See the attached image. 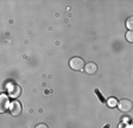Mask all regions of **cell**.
<instances>
[{
    "label": "cell",
    "mask_w": 133,
    "mask_h": 128,
    "mask_svg": "<svg viewBox=\"0 0 133 128\" xmlns=\"http://www.w3.org/2000/svg\"><path fill=\"white\" fill-rule=\"evenodd\" d=\"M36 128H49V127H48L45 123H39V125L36 126Z\"/></svg>",
    "instance_id": "10"
},
{
    "label": "cell",
    "mask_w": 133,
    "mask_h": 128,
    "mask_svg": "<svg viewBox=\"0 0 133 128\" xmlns=\"http://www.w3.org/2000/svg\"><path fill=\"white\" fill-rule=\"evenodd\" d=\"M126 39H127V42L133 43V31H127L126 32Z\"/></svg>",
    "instance_id": "9"
},
{
    "label": "cell",
    "mask_w": 133,
    "mask_h": 128,
    "mask_svg": "<svg viewBox=\"0 0 133 128\" xmlns=\"http://www.w3.org/2000/svg\"><path fill=\"white\" fill-rule=\"evenodd\" d=\"M84 71H86L87 74H89V75H91V74H95L97 71L96 63H94V62H88V63L84 65Z\"/></svg>",
    "instance_id": "6"
},
{
    "label": "cell",
    "mask_w": 133,
    "mask_h": 128,
    "mask_svg": "<svg viewBox=\"0 0 133 128\" xmlns=\"http://www.w3.org/2000/svg\"><path fill=\"white\" fill-rule=\"evenodd\" d=\"M7 94L12 98H18L22 94V88H20V86H18L16 83H11L7 88Z\"/></svg>",
    "instance_id": "1"
},
{
    "label": "cell",
    "mask_w": 133,
    "mask_h": 128,
    "mask_svg": "<svg viewBox=\"0 0 133 128\" xmlns=\"http://www.w3.org/2000/svg\"><path fill=\"white\" fill-rule=\"evenodd\" d=\"M103 128H109V123H108V125H106V126H105V127H103Z\"/></svg>",
    "instance_id": "11"
},
{
    "label": "cell",
    "mask_w": 133,
    "mask_h": 128,
    "mask_svg": "<svg viewBox=\"0 0 133 128\" xmlns=\"http://www.w3.org/2000/svg\"><path fill=\"white\" fill-rule=\"evenodd\" d=\"M118 103H119V102H118V100H116L115 97H109L107 100V104L109 107H116V106H118Z\"/></svg>",
    "instance_id": "7"
},
{
    "label": "cell",
    "mask_w": 133,
    "mask_h": 128,
    "mask_svg": "<svg viewBox=\"0 0 133 128\" xmlns=\"http://www.w3.org/2000/svg\"><path fill=\"white\" fill-rule=\"evenodd\" d=\"M0 103H1V113L6 111L7 109H10V100H8V96L5 94H3L0 96Z\"/></svg>",
    "instance_id": "5"
},
{
    "label": "cell",
    "mask_w": 133,
    "mask_h": 128,
    "mask_svg": "<svg viewBox=\"0 0 133 128\" xmlns=\"http://www.w3.org/2000/svg\"><path fill=\"white\" fill-rule=\"evenodd\" d=\"M132 127H133V120H132Z\"/></svg>",
    "instance_id": "12"
},
{
    "label": "cell",
    "mask_w": 133,
    "mask_h": 128,
    "mask_svg": "<svg viewBox=\"0 0 133 128\" xmlns=\"http://www.w3.org/2000/svg\"><path fill=\"white\" fill-rule=\"evenodd\" d=\"M118 107H119V109L121 111H124V113H128V111L133 108V102L131 100H128V98H122V100L119 101Z\"/></svg>",
    "instance_id": "4"
},
{
    "label": "cell",
    "mask_w": 133,
    "mask_h": 128,
    "mask_svg": "<svg viewBox=\"0 0 133 128\" xmlns=\"http://www.w3.org/2000/svg\"><path fill=\"white\" fill-rule=\"evenodd\" d=\"M126 26L130 31H133V17H130L126 20Z\"/></svg>",
    "instance_id": "8"
},
{
    "label": "cell",
    "mask_w": 133,
    "mask_h": 128,
    "mask_svg": "<svg viewBox=\"0 0 133 128\" xmlns=\"http://www.w3.org/2000/svg\"><path fill=\"white\" fill-rule=\"evenodd\" d=\"M69 65L72 70L80 71V70L84 69V61H83L81 57H72L69 62Z\"/></svg>",
    "instance_id": "2"
},
{
    "label": "cell",
    "mask_w": 133,
    "mask_h": 128,
    "mask_svg": "<svg viewBox=\"0 0 133 128\" xmlns=\"http://www.w3.org/2000/svg\"><path fill=\"white\" fill-rule=\"evenodd\" d=\"M8 110H10L11 115H13V116H19L23 111L22 103H20L19 101H13V102H11V104H10V109H8Z\"/></svg>",
    "instance_id": "3"
}]
</instances>
